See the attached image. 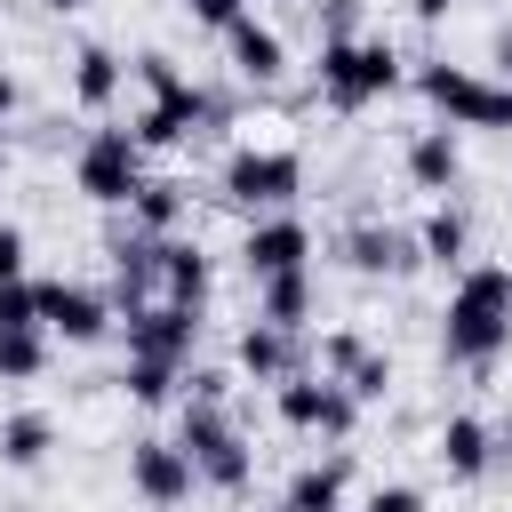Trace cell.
Here are the masks:
<instances>
[{
  "mask_svg": "<svg viewBox=\"0 0 512 512\" xmlns=\"http://www.w3.org/2000/svg\"><path fill=\"white\" fill-rule=\"evenodd\" d=\"M504 344H512V280H504V264H472L440 312V352L456 368H488Z\"/></svg>",
  "mask_w": 512,
  "mask_h": 512,
  "instance_id": "obj_1",
  "label": "cell"
},
{
  "mask_svg": "<svg viewBox=\"0 0 512 512\" xmlns=\"http://www.w3.org/2000/svg\"><path fill=\"white\" fill-rule=\"evenodd\" d=\"M136 80L152 88V104H144V112H136V128H128L144 152L184 144V136H192V128L216 112V104H208V88H192V80L176 72V56H160V48H152V56H136Z\"/></svg>",
  "mask_w": 512,
  "mask_h": 512,
  "instance_id": "obj_2",
  "label": "cell"
},
{
  "mask_svg": "<svg viewBox=\"0 0 512 512\" xmlns=\"http://www.w3.org/2000/svg\"><path fill=\"white\" fill-rule=\"evenodd\" d=\"M400 88V56H392V40H320V96L336 104V112H360V104H376V96H392Z\"/></svg>",
  "mask_w": 512,
  "mask_h": 512,
  "instance_id": "obj_3",
  "label": "cell"
},
{
  "mask_svg": "<svg viewBox=\"0 0 512 512\" xmlns=\"http://www.w3.org/2000/svg\"><path fill=\"white\" fill-rule=\"evenodd\" d=\"M176 448L192 456V480H208V488H224V496H240L248 472H256L240 424H232L216 400H184V432H176Z\"/></svg>",
  "mask_w": 512,
  "mask_h": 512,
  "instance_id": "obj_4",
  "label": "cell"
},
{
  "mask_svg": "<svg viewBox=\"0 0 512 512\" xmlns=\"http://www.w3.org/2000/svg\"><path fill=\"white\" fill-rule=\"evenodd\" d=\"M416 88L448 112V128H512V88L504 80H480V72H464L448 56H424L416 64Z\"/></svg>",
  "mask_w": 512,
  "mask_h": 512,
  "instance_id": "obj_5",
  "label": "cell"
},
{
  "mask_svg": "<svg viewBox=\"0 0 512 512\" xmlns=\"http://www.w3.org/2000/svg\"><path fill=\"white\" fill-rule=\"evenodd\" d=\"M72 184H80L88 200H104V208H128L136 184H144V144H136L128 128H96V136L80 144V160H72Z\"/></svg>",
  "mask_w": 512,
  "mask_h": 512,
  "instance_id": "obj_6",
  "label": "cell"
},
{
  "mask_svg": "<svg viewBox=\"0 0 512 512\" xmlns=\"http://www.w3.org/2000/svg\"><path fill=\"white\" fill-rule=\"evenodd\" d=\"M304 192V160L280 152V144H240L224 160V200L232 208H288Z\"/></svg>",
  "mask_w": 512,
  "mask_h": 512,
  "instance_id": "obj_7",
  "label": "cell"
},
{
  "mask_svg": "<svg viewBox=\"0 0 512 512\" xmlns=\"http://www.w3.org/2000/svg\"><path fill=\"white\" fill-rule=\"evenodd\" d=\"M128 360H160V368H184L192 360V336H200V312H184V304H128Z\"/></svg>",
  "mask_w": 512,
  "mask_h": 512,
  "instance_id": "obj_8",
  "label": "cell"
},
{
  "mask_svg": "<svg viewBox=\"0 0 512 512\" xmlns=\"http://www.w3.org/2000/svg\"><path fill=\"white\" fill-rule=\"evenodd\" d=\"M280 424L344 440V432L360 424V400H352L344 384H328V376H288V384H280Z\"/></svg>",
  "mask_w": 512,
  "mask_h": 512,
  "instance_id": "obj_9",
  "label": "cell"
},
{
  "mask_svg": "<svg viewBox=\"0 0 512 512\" xmlns=\"http://www.w3.org/2000/svg\"><path fill=\"white\" fill-rule=\"evenodd\" d=\"M304 256H312V224H304V216H256L248 240H240V264H248L256 280H272V272H304Z\"/></svg>",
  "mask_w": 512,
  "mask_h": 512,
  "instance_id": "obj_10",
  "label": "cell"
},
{
  "mask_svg": "<svg viewBox=\"0 0 512 512\" xmlns=\"http://www.w3.org/2000/svg\"><path fill=\"white\" fill-rule=\"evenodd\" d=\"M32 296H40V328H56L64 344L104 336V320H112V304L96 288H80V280H32Z\"/></svg>",
  "mask_w": 512,
  "mask_h": 512,
  "instance_id": "obj_11",
  "label": "cell"
},
{
  "mask_svg": "<svg viewBox=\"0 0 512 512\" xmlns=\"http://www.w3.org/2000/svg\"><path fill=\"white\" fill-rule=\"evenodd\" d=\"M128 488L168 512V504L192 496V456H184L176 440H136V448H128Z\"/></svg>",
  "mask_w": 512,
  "mask_h": 512,
  "instance_id": "obj_12",
  "label": "cell"
},
{
  "mask_svg": "<svg viewBox=\"0 0 512 512\" xmlns=\"http://www.w3.org/2000/svg\"><path fill=\"white\" fill-rule=\"evenodd\" d=\"M224 48H232V72H240V80H256V88H272V80L288 72V40H280V32H272L256 8H248V16L224 32Z\"/></svg>",
  "mask_w": 512,
  "mask_h": 512,
  "instance_id": "obj_13",
  "label": "cell"
},
{
  "mask_svg": "<svg viewBox=\"0 0 512 512\" xmlns=\"http://www.w3.org/2000/svg\"><path fill=\"white\" fill-rule=\"evenodd\" d=\"M344 264L368 272V280H384V272H408V264H416V240H408L400 224H352V232H344Z\"/></svg>",
  "mask_w": 512,
  "mask_h": 512,
  "instance_id": "obj_14",
  "label": "cell"
},
{
  "mask_svg": "<svg viewBox=\"0 0 512 512\" xmlns=\"http://www.w3.org/2000/svg\"><path fill=\"white\" fill-rule=\"evenodd\" d=\"M408 176H416L424 192H448V184L464 176V144H456V128H448V120H432V128H416V136H408Z\"/></svg>",
  "mask_w": 512,
  "mask_h": 512,
  "instance_id": "obj_15",
  "label": "cell"
},
{
  "mask_svg": "<svg viewBox=\"0 0 512 512\" xmlns=\"http://www.w3.org/2000/svg\"><path fill=\"white\" fill-rule=\"evenodd\" d=\"M232 352H240V368H248L256 384H288V376H296V328H272V320H248Z\"/></svg>",
  "mask_w": 512,
  "mask_h": 512,
  "instance_id": "obj_16",
  "label": "cell"
},
{
  "mask_svg": "<svg viewBox=\"0 0 512 512\" xmlns=\"http://www.w3.org/2000/svg\"><path fill=\"white\" fill-rule=\"evenodd\" d=\"M112 280H120V304H152V288H160V240L152 232H120L112 240Z\"/></svg>",
  "mask_w": 512,
  "mask_h": 512,
  "instance_id": "obj_17",
  "label": "cell"
},
{
  "mask_svg": "<svg viewBox=\"0 0 512 512\" xmlns=\"http://www.w3.org/2000/svg\"><path fill=\"white\" fill-rule=\"evenodd\" d=\"M160 296L184 304V312H200V296H208V256H200V240H160Z\"/></svg>",
  "mask_w": 512,
  "mask_h": 512,
  "instance_id": "obj_18",
  "label": "cell"
},
{
  "mask_svg": "<svg viewBox=\"0 0 512 512\" xmlns=\"http://www.w3.org/2000/svg\"><path fill=\"white\" fill-rule=\"evenodd\" d=\"M440 464H448L456 480H480V472L496 464V432H488L480 416H448V424H440Z\"/></svg>",
  "mask_w": 512,
  "mask_h": 512,
  "instance_id": "obj_19",
  "label": "cell"
},
{
  "mask_svg": "<svg viewBox=\"0 0 512 512\" xmlns=\"http://www.w3.org/2000/svg\"><path fill=\"white\" fill-rule=\"evenodd\" d=\"M128 216H136V232L176 240V224H184V184H176V176H144L136 200H128Z\"/></svg>",
  "mask_w": 512,
  "mask_h": 512,
  "instance_id": "obj_20",
  "label": "cell"
},
{
  "mask_svg": "<svg viewBox=\"0 0 512 512\" xmlns=\"http://www.w3.org/2000/svg\"><path fill=\"white\" fill-rule=\"evenodd\" d=\"M344 456H328V464H304L296 480H288V496H280V512H344Z\"/></svg>",
  "mask_w": 512,
  "mask_h": 512,
  "instance_id": "obj_21",
  "label": "cell"
},
{
  "mask_svg": "<svg viewBox=\"0 0 512 512\" xmlns=\"http://www.w3.org/2000/svg\"><path fill=\"white\" fill-rule=\"evenodd\" d=\"M464 248H472V216H464L456 200H440V208L424 216V232H416V256H432V264H464Z\"/></svg>",
  "mask_w": 512,
  "mask_h": 512,
  "instance_id": "obj_22",
  "label": "cell"
},
{
  "mask_svg": "<svg viewBox=\"0 0 512 512\" xmlns=\"http://www.w3.org/2000/svg\"><path fill=\"white\" fill-rule=\"evenodd\" d=\"M256 288H264L256 320H272V328H304V312H312V272H272V280H256Z\"/></svg>",
  "mask_w": 512,
  "mask_h": 512,
  "instance_id": "obj_23",
  "label": "cell"
},
{
  "mask_svg": "<svg viewBox=\"0 0 512 512\" xmlns=\"http://www.w3.org/2000/svg\"><path fill=\"white\" fill-rule=\"evenodd\" d=\"M48 448H56V424H48L40 408H16V416L0 424V456H8L16 472H32V464H40Z\"/></svg>",
  "mask_w": 512,
  "mask_h": 512,
  "instance_id": "obj_24",
  "label": "cell"
},
{
  "mask_svg": "<svg viewBox=\"0 0 512 512\" xmlns=\"http://www.w3.org/2000/svg\"><path fill=\"white\" fill-rule=\"evenodd\" d=\"M72 96H80L88 112H104V104L120 96V56H112V48H80V56H72Z\"/></svg>",
  "mask_w": 512,
  "mask_h": 512,
  "instance_id": "obj_25",
  "label": "cell"
},
{
  "mask_svg": "<svg viewBox=\"0 0 512 512\" xmlns=\"http://www.w3.org/2000/svg\"><path fill=\"white\" fill-rule=\"evenodd\" d=\"M40 368H48V328H0V376L24 384Z\"/></svg>",
  "mask_w": 512,
  "mask_h": 512,
  "instance_id": "obj_26",
  "label": "cell"
},
{
  "mask_svg": "<svg viewBox=\"0 0 512 512\" xmlns=\"http://www.w3.org/2000/svg\"><path fill=\"white\" fill-rule=\"evenodd\" d=\"M336 384H344L352 400H384V392H392V360H384V352L368 344V352H360V360H352V368H344Z\"/></svg>",
  "mask_w": 512,
  "mask_h": 512,
  "instance_id": "obj_27",
  "label": "cell"
},
{
  "mask_svg": "<svg viewBox=\"0 0 512 512\" xmlns=\"http://www.w3.org/2000/svg\"><path fill=\"white\" fill-rule=\"evenodd\" d=\"M360 352H368V336H352V328H336V336H320V352H312V360H320V376L336 384V376H344V368H352Z\"/></svg>",
  "mask_w": 512,
  "mask_h": 512,
  "instance_id": "obj_28",
  "label": "cell"
},
{
  "mask_svg": "<svg viewBox=\"0 0 512 512\" xmlns=\"http://www.w3.org/2000/svg\"><path fill=\"white\" fill-rule=\"evenodd\" d=\"M120 384H128V400H144V408H152V400H168L176 368H160V360H128V376H120Z\"/></svg>",
  "mask_w": 512,
  "mask_h": 512,
  "instance_id": "obj_29",
  "label": "cell"
},
{
  "mask_svg": "<svg viewBox=\"0 0 512 512\" xmlns=\"http://www.w3.org/2000/svg\"><path fill=\"white\" fill-rule=\"evenodd\" d=\"M0 328H40V296H32V280H0Z\"/></svg>",
  "mask_w": 512,
  "mask_h": 512,
  "instance_id": "obj_30",
  "label": "cell"
},
{
  "mask_svg": "<svg viewBox=\"0 0 512 512\" xmlns=\"http://www.w3.org/2000/svg\"><path fill=\"white\" fill-rule=\"evenodd\" d=\"M184 16H192V24H208V32H232V24L248 16V0H184Z\"/></svg>",
  "mask_w": 512,
  "mask_h": 512,
  "instance_id": "obj_31",
  "label": "cell"
},
{
  "mask_svg": "<svg viewBox=\"0 0 512 512\" xmlns=\"http://www.w3.org/2000/svg\"><path fill=\"white\" fill-rule=\"evenodd\" d=\"M312 16L328 24V40H352V24H360V0H320Z\"/></svg>",
  "mask_w": 512,
  "mask_h": 512,
  "instance_id": "obj_32",
  "label": "cell"
},
{
  "mask_svg": "<svg viewBox=\"0 0 512 512\" xmlns=\"http://www.w3.org/2000/svg\"><path fill=\"white\" fill-rule=\"evenodd\" d=\"M0 280H24V232L0 224Z\"/></svg>",
  "mask_w": 512,
  "mask_h": 512,
  "instance_id": "obj_33",
  "label": "cell"
},
{
  "mask_svg": "<svg viewBox=\"0 0 512 512\" xmlns=\"http://www.w3.org/2000/svg\"><path fill=\"white\" fill-rule=\"evenodd\" d=\"M360 512H424V496H416V488H376Z\"/></svg>",
  "mask_w": 512,
  "mask_h": 512,
  "instance_id": "obj_34",
  "label": "cell"
},
{
  "mask_svg": "<svg viewBox=\"0 0 512 512\" xmlns=\"http://www.w3.org/2000/svg\"><path fill=\"white\" fill-rule=\"evenodd\" d=\"M224 392H232L224 368H192V400H216V408H224Z\"/></svg>",
  "mask_w": 512,
  "mask_h": 512,
  "instance_id": "obj_35",
  "label": "cell"
},
{
  "mask_svg": "<svg viewBox=\"0 0 512 512\" xmlns=\"http://www.w3.org/2000/svg\"><path fill=\"white\" fill-rule=\"evenodd\" d=\"M488 64L504 72V88H512V32H496V48H488Z\"/></svg>",
  "mask_w": 512,
  "mask_h": 512,
  "instance_id": "obj_36",
  "label": "cell"
},
{
  "mask_svg": "<svg viewBox=\"0 0 512 512\" xmlns=\"http://www.w3.org/2000/svg\"><path fill=\"white\" fill-rule=\"evenodd\" d=\"M408 8H416V24H440V16L456 8V0H408Z\"/></svg>",
  "mask_w": 512,
  "mask_h": 512,
  "instance_id": "obj_37",
  "label": "cell"
},
{
  "mask_svg": "<svg viewBox=\"0 0 512 512\" xmlns=\"http://www.w3.org/2000/svg\"><path fill=\"white\" fill-rule=\"evenodd\" d=\"M16 112V72H0V120Z\"/></svg>",
  "mask_w": 512,
  "mask_h": 512,
  "instance_id": "obj_38",
  "label": "cell"
},
{
  "mask_svg": "<svg viewBox=\"0 0 512 512\" xmlns=\"http://www.w3.org/2000/svg\"><path fill=\"white\" fill-rule=\"evenodd\" d=\"M48 8H56V16H72V8H88V0H48Z\"/></svg>",
  "mask_w": 512,
  "mask_h": 512,
  "instance_id": "obj_39",
  "label": "cell"
},
{
  "mask_svg": "<svg viewBox=\"0 0 512 512\" xmlns=\"http://www.w3.org/2000/svg\"><path fill=\"white\" fill-rule=\"evenodd\" d=\"M504 280H512V264H504Z\"/></svg>",
  "mask_w": 512,
  "mask_h": 512,
  "instance_id": "obj_40",
  "label": "cell"
},
{
  "mask_svg": "<svg viewBox=\"0 0 512 512\" xmlns=\"http://www.w3.org/2000/svg\"><path fill=\"white\" fill-rule=\"evenodd\" d=\"M0 152H8V144H0Z\"/></svg>",
  "mask_w": 512,
  "mask_h": 512,
  "instance_id": "obj_41",
  "label": "cell"
}]
</instances>
